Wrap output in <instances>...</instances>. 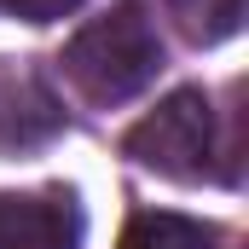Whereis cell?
Wrapping results in <instances>:
<instances>
[{
    "mask_svg": "<svg viewBox=\"0 0 249 249\" xmlns=\"http://www.w3.org/2000/svg\"><path fill=\"white\" fill-rule=\"evenodd\" d=\"M64 75L87 105H122L145 93L162 70V41L139 6H116L93 23H81L64 47Z\"/></svg>",
    "mask_w": 249,
    "mask_h": 249,
    "instance_id": "6da1fadb",
    "label": "cell"
},
{
    "mask_svg": "<svg viewBox=\"0 0 249 249\" xmlns=\"http://www.w3.org/2000/svg\"><path fill=\"white\" fill-rule=\"evenodd\" d=\"M127 157L168 180H203L214 162V105L197 87H174L127 133Z\"/></svg>",
    "mask_w": 249,
    "mask_h": 249,
    "instance_id": "7a4b0ae2",
    "label": "cell"
},
{
    "mask_svg": "<svg viewBox=\"0 0 249 249\" xmlns=\"http://www.w3.org/2000/svg\"><path fill=\"white\" fill-rule=\"evenodd\" d=\"M81 214L70 191L41 197H0V249H75Z\"/></svg>",
    "mask_w": 249,
    "mask_h": 249,
    "instance_id": "3957f363",
    "label": "cell"
},
{
    "mask_svg": "<svg viewBox=\"0 0 249 249\" xmlns=\"http://www.w3.org/2000/svg\"><path fill=\"white\" fill-rule=\"evenodd\" d=\"M47 133H58V99L35 75L6 81L0 87V145L12 151V145H35Z\"/></svg>",
    "mask_w": 249,
    "mask_h": 249,
    "instance_id": "277c9868",
    "label": "cell"
},
{
    "mask_svg": "<svg viewBox=\"0 0 249 249\" xmlns=\"http://www.w3.org/2000/svg\"><path fill=\"white\" fill-rule=\"evenodd\" d=\"M116 249H214V232L203 220H186V214L157 209V214H133Z\"/></svg>",
    "mask_w": 249,
    "mask_h": 249,
    "instance_id": "5b68a950",
    "label": "cell"
},
{
    "mask_svg": "<svg viewBox=\"0 0 249 249\" xmlns=\"http://www.w3.org/2000/svg\"><path fill=\"white\" fill-rule=\"evenodd\" d=\"M168 12H174V23H180L186 41L214 47V41H226V35L244 29L249 0H168Z\"/></svg>",
    "mask_w": 249,
    "mask_h": 249,
    "instance_id": "8992f818",
    "label": "cell"
},
{
    "mask_svg": "<svg viewBox=\"0 0 249 249\" xmlns=\"http://www.w3.org/2000/svg\"><path fill=\"white\" fill-rule=\"evenodd\" d=\"M6 12H18V18H29V23H53L64 12H75L81 0H0Z\"/></svg>",
    "mask_w": 249,
    "mask_h": 249,
    "instance_id": "52a82bcc",
    "label": "cell"
}]
</instances>
